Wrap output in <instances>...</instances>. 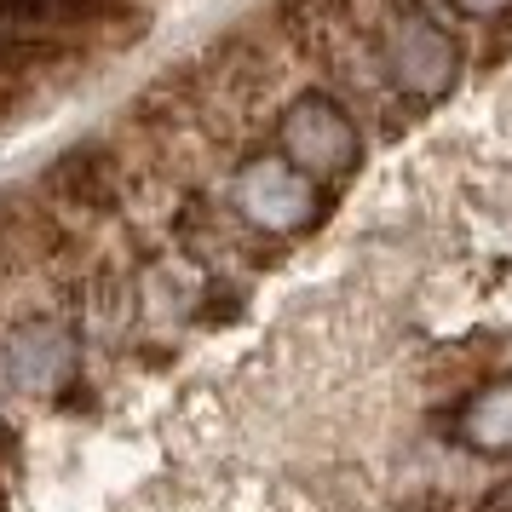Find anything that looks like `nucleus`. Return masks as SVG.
Returning a JSON list of instances; mask_svg holds the SVG:
<instances>
[{"instance_id": "7ed1b4c3", "label": "nucleus", "mask_w": 512, "mask_h": 512, "mask_svg": "<svg viewBox=\"0 0 512 512\" xmlns=\"http://www.w3.org/2000/svg\"><path fill=\"white\" fill-rule=\"evenodd\" d=\"M277 150L294 167H305L317 185H328V179H346L363 162V133H357V121L340 98L300 93L277 116Z\"/></svg>"}, {"instance_id": "39448f33", "label": "nucleus", "mask_w": 512, "mask_h": 512, "mask_svg": "<svg viewBox=\"0 0 512 512\" xmlns=\"http://www.w3.org/2000/svg\"><path fill=\"white\" fill-rule=\"evenodd\" d=\"M47 196L75 213H110L121 202V162L110 144H75L47 167Z\"/></svg>"}, {"instance_id": "20e7f679", "label": "nucleus", "mask_w": 512, "mask_h": 512, "mask_svg": "<svg viewBox=\"0 0 512 512\" xmlns=\"http://www.w3.org/2000/svg\"><path fill=\"white\" fill-rule=\"evenodd\" d=\"M0 357H6V374H12V392L52 397L75 380L81 346H75V334L64 323H24L0 346Z\"/></svg>"}, {"instance_id": "0eeeda50", "label": "nucleus", "mask_w": 512, "mask_h": 512, "mask_svg": "<svg viewBox=\"0 0 512 512\" xmlns=\"http://www.w3.org/2000/svg\"><path fill=\"white\" fill-rule=\"evenodd\" d=\"M461 438L472 449H489V455H507L512 449V380H489L466 397L461 409Z\"/></svg>"}, {"instance_id": "1a4fd4ad", "label": "nucleus", "mask_w": 512, "mask_h": 512, "mask_svg": "<svg viewBox=\"0 0 512 512\" xmlns=\"http://www.w3.org/2000/svg\"><path fill=\"white\" fill-rule=\"evenodd\" d=\"M12 248H18V236H12V225H6V213H0V277L12 271Z\"/></svg>"}, {"instance_id": "423d86ee", "label": "nucleus", "mask_w": 512, "mask_h": 512, "mask_svg": "<svg viewBox=\"0 0 512 512\" xmlns=\"http://www.w3.org/2000/svg\"><path fill=\"white\" fill-rule=\"evenodd\" d=\"M277 6V29L282 41L300 58H340V47L351 41V0H271Z\"/></svg>"}, {"instance_id": "9d476101", "label": "nucleus", "mask_w": 512, "mask_h": 512, "mask_svg": "<svg viewBox=\"0 0 512 512\" xmlns=\"http://www.w3.org/2000/svg\"><path fill=\"white\" fill-rule=\"evenodd\" d=\"M12 397V374H6V357H0V403Z\"/></svg>"}, {"instance_id": "f257e3e1", "label": "nucleus", "mask_w": 512, "mask_h": 512, "mask_svg": "<svg viewBox=\"0 0 512 512\" xmlns=\"http://www.w3.org/2000/svg\"><path fill=\"white\" fill-rule=\"evenodd\" d=\"M374 52H380L386 81L403 98H415V104H443L466 70V47L455 41V29H443L432 12H397V18H386Z\"/></svg>"}, {"instance_id": "f03ea898", "label": "nucleus", "mask_w": 512, "mask_h": 512, "mask_svg": "<svg viewBox=\"0 0 512 512\" xmlns=\"http://www.w3.org/2000/svg\"><path fill=\"white\" fill-rule=\"evenodd\" d=\"M231 208L265 236H300L323 219V190L317 179L294 167L282 150H265V156H248L231 179Z\"/></svg>"}, {"instance_id": "6e6552de", "label": "nucleus", "mask_w": 512, "mask_h": 512, "mask_svg": "<svg viewBox=\"0 0 512 512\" xmlns=\"http://www.w3.org/2000/svg\"><path fill=\"white\" fill-rule=\"evenodd\" d=\"M449 6H461L472 18H501V12H512V0H449Z\"/></svg>"}]
</instances>
